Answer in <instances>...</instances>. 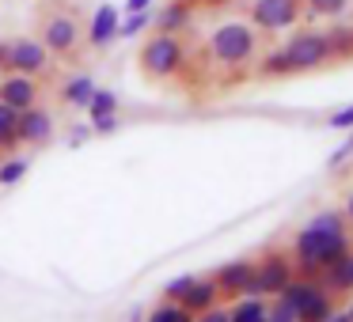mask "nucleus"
Instances as JSON below:
<instances>
[{
	"label": "nucleus",
	"instance_id": "6e6552de",
	"mask_svg": "<svg viewBox=\"0 0 353 322\" xmlns=\"http://www.w3.org/2000/svg\"><path fill=\"white\" fill-rule=\"evenodd\" d=\"M213 281L221 288V299L232 303L239 296H251V281H254V258H232L224 266L213 269Z\"/></svg>",
	"mask_w": 353,
	"mask_h": 322
},
{
	"label": "nucleus",
	"instance_id": "9b49d317",
	"mask_svg": "<svg viewBox=\"0 0 353 322\" xmlns=\"http://www.w3.org/2000/svg\"><path fill=\"white\" fill-rule=\"evenodd\" d=\"M118 23H122V16H118L114 4H99L95 16H92V23H88V31H84V42L92 50H107L110 42L118 39Z\"/></svg>",
	"mask_w": 353,
	"mask_h": 322
},
{
	"label": "nucleus",
	"instance_id": "1a4fd4ad",
	"mask_svg": "<svg viewBox=\"0 0 353 322\" xmlns=\"http://www.w3.org/2000/svg\"><path fill=\"white\" fill-rule=\"evenodd\" d=\"M0 103H8L12 110L34 107L42 103V80L27 72H0Z\"/></svg>",
	"mask_w": 353,
	"mask_h": 322
},
{
	"label": "nucleus",
	"instance_id": "c85d7f7f",
	"mask_svg": "<svg viewBox=\"0 0 353 322\" xmlns=\"http://www.w3.org/2000/svg\"><path fill=\"white\" fill-rule=\"evenodd\" d=\"M327 322H353V319H350V311H345V307H338V311H334V314H330V319H327Z\"/></svg>",
	"mask_w": 353,
	"mask_h": 322
},
{
	"label": "nucleus",
	"instance_id": "39448f33",
	"mask_svg": "<svg viewBox=\"0 0 353 322\" xmlns=\"http://www.w3.org/2000/svg\"><path fill=\"white\" fill-rule=\"evenodd\" d=\"M296 277L289 250H266L254 258V281H251V296H277V292L289 288V281Z\"/></svg>",
	"mask_w": 353,
	"mask_h": 322
},
{
	"label": "nucleus",
	"instance_id": "2eb2a0df",
	"mask_svg": "<svg viewBox=\"0 0 353 322\" xmlns=\"http://www.w3.org/2000/svg\"><path fill=\"white\" fill-rule=\"evenodd\" d=\"M327 34V50H330V65H345L353 61V27L350 23H334Z\"/></svg>",
	"mask_w": 353,
	"mask_h": 322
},
{
	"label": "nucleus",
	"instance_id": "9d476101",
	"mask_svg": "<svg viewBox=\"0 0 353 322\" xmlns=\"http://www.w3.org/2000/svg\"><path fill=\"white\" fill-rule=\"evenodd\" d=\"M54 137V114H50L42 103H34V107L19 110V144H46V140Z\"/></svg>",
	"mask_w": 353,
	"mask_h": 322
},
{
	"label": "nucleus",
	"instance_id": "b1692460",
	"mask_svg": "<svg viewBox=\"0 0 353 322\" xmlns=\"http://www.w3.org/2000/svg\"><path fill=\"white\" fill-rule=\"evenodd\" d=\"M190 284H194V277H190V273H186V277H175L171 284H163L160 296H163V299H175V303H179V299L186 296V288H190Z\"/></svg>",
	"mask_w": 353,
	"mask_h": 322
},
{
	"label": "nucleus",
	"instance_id": "7c9ffc66",
	"mask_svg": "<svg viewBox=\"0 0 353 322\" xmlns=\"http://www.w3.org/2000/svg\"><path fill=\"white\" fill-rule=\"evenodd\" d=\"M345 311H350V319H353V299H350V307H345Z\"/></svg>",
	"mask_w": 353,
	"mask_h": 322
},
{
	"label": "nucleus",
	"instance_id": "a211bd4d",
	"mask_svg": "<svg viewBox=\"0 0 353 322\" xmlns=\"http://www.w3.org/2000/svg\"><path fill=\"white\" fill-rule=\"evenodd\" d=\"M19 148V110L8 103H0V155H8Z\"/></svg>",
	"mask_w": 353,
	"mask_h": 322
},
{
	"label": "nucleus",
	"instance_id": "20e7f679",
	"mask_svg": "<svg viewBox=\"0 0 353 322\" xmlns=\"http://www.w3.org/2000/svg\"><path fill=\"white\" fill-rule=\"evenodd\" d=\"M39 42L50 50L54 57H61V61H72V57L80 54V46H84V27H80V19L72 16V12H46L39 23Z\"/></svg>",
	"mask_w": 353,
	"mask_h": 322
},
{
	"label": "nucleus",
	"instance_id": "f03ea898",
	"mask_svg": "<svg viewBox=\"0 0 353 322\" xmlns=\"http://www.w3.org/2000/svg\"><path fill=\"white\" fill-rule=\"evenodd\" d=\"M137 65L141 76L152 84H168V80L183 76L190 69V42L183 34H168V31H148V39L137 50Z\"/></svg>",
	"mask_w": 353,
	"mask_h": 322
},
{
	"label": "nucleus",
	"instance_id": "bb28decb",
	"mask_svg": "<svg viewBox=\"0 0 353 322\" xmlns=\"http://www.w3.org/2000/svg\"><path fill=\"white\" fill-rule=\"evenodd\" d=\"M145 8H152V0H125L122 4V12H145Z\"/></svg>",
	"mask_w": 353,
	"mask_h": 322
},
{
	"label": "nucleus",
	"instance_id": "c756f323",
	"mask_svg": "<svg viewBox=\"0 0 353 322\" xmlns=\"http://www.w3.org/2000/svg\"><path fill=\"white\" fill-rule=\"evenodd\" d=\"M4 46H8V42H0V72H4Z\"/></svg>",
	"mask_w": 353,
	"mask_h": 322
},
{
	"label": "nucleus",
	"instance_id": "0eeeda50",
	"mask_svg": "<svg viewBox=\"0 0 353 322\" xmlns=\"http://www.w3.org/2000/svg\"><path fill=\"white\" fill-rule=\"evenodd\" d=\"M300 16H304V0H254L251 12H247V19L262 34L289 31V27L300 23Z\"/></svg>",
	"mask_w": 353,
	"mask_h": 322
},
{
	"label": "nucleus",
	"instance_id": "393cba45",
	"mask_svg": "<svg viewBox=\"0 0 353 322\" xmlns=\"http://www.w3.org/2000/svg\"><path fill=\"white\" fill-rule=\"evenodd\" d=\"M330 129H353V107L338 110V114H330Z\"/></svg>",
	"mask_w": 353,
	"mask_h": 322
},
{
	"label": "nucleus",
	"instance_id": "f257e3e1",
	"mask_svg": "<svg viewBox=\"0 0 353 322\" xmlns=\"http://www.w3.org/2000/svg\"><path fill=\"white\" fill-rule=\"evenodd\" d=\"M205 57L216 69H251L262 50V31L251 19H228L205 34Z\"/></svg>",
	"mask_w": 353,
	"mask_h": 322
},
{
	"label": "nucleus",
	"instance_id": "7ed1b4c3",
	"mask_svg": "<svg viewBox=\"0 0 353 322\" xmlns=\"http://www.w3.org/2000/svg\"><path fill=\"white\" fill-rule=\"evenodd\" d=\"M281 57H285V65H289V76L327 69V65H330L327 34L315 31V27H300V31H292L289 42L281 46Z\"/></svg>",
	"mask_w": 353,
	"mask_h": 322
},
{
	"label": "nucleus",
	"instance_id": "412c9836",
	"mask_svg": "<svg viewBox=\"0 0 353 322\" xmlns=\"http://www.w3.org/2000/svg\"><path fill=\"white\" fill-rule=\"evenodd\" d=\"M152 19H156V12H152V8H145V12H130V19H122V23H118V39H137V34L152 31Z\"/></svg>",
	"mask_w": 353,
	"mask_h": 322
},
{
	"label": "nucleus",
	"instance_id": "dca6fc26",
	"mask_svg": "<svg viewBox=\"0 0 353 322\" xmlns=\"http://www.w3.org/2000/svg\"><path fill=\"white\" fill-rule=\"evenodd\" d=\"M338 303H342V299H338V296H330L327 288H319V292H315V296L307 299L304 307H300L296 322H327L330 314L338 311Z\"/></svg>",
	"mask_w": 353,
	"mask_h": 322
},
{
	"label": "nucleus",
	"instance_id": "4be33fe9",
	"mask_svg": "<svg viewBox=\"0 0 353 322\" xmlns=\"http://www.w3.org/2000/svg\"><path fill=\"white\" fill-rule=\"evenodd\" d=\"M88 118H103V114H118V95L114 92H103V87H95V95L88 99Z\"/></svg>",
	"mask_w": 353,
	"mask_h": 322
},
{
	"label": "nucleus",
	"instance_id": "6ab92c4d",
	"mask_svg": "<svg viewBox=\"0 0 353 322\" xmlns=\"http://www.w3.org/2000/svg\"><path fill=\"white\" fill-rule=\"evenodd\" d=\"M350 12V0H304V16L312 19H338Z\"/></svg>",
	"mask_w": 353,
	"mask_h": 322
},
{
	"label": "nucleus",
	"instance_id": "2f4dec72",
	"mask_svg": "<svg viewBox=\"0 0 353 322\" xmlns=\"http://www.w3.org/2000/svg\"><path fill=\"white\" fill-rule=\"evenodd\" d=\"M350 235H353V231H350Z\"/></svg>",
	"mask_w": 353,
	"mask_h": 322
},
{
	"label": "nucleus",
	"instance_id": "a878e982",
	"mask_svg": "<svg viewBox=\"0 0 353 322\" xmlns=\"http://www.w3.org/2000/svg\"><path fill=\"white\" fill-rule=\"evenodd\" d=\"M118 125V114H103V118H92V129L95 133H110Z\"/></svg>",
	"mask_w": 353,
	"mask_h": 322
},
{
	"label": "nucleus",
	"instance_id": "5701e85b",
	"mask_svg": "<svg viewBox=\"0 0 353 322\" xmlns=\"http://www.w3.org/2000/svg\"><path fill=\"white\" fill-rule=\"evenodd\" d=\"M179 314H183V307L175 303V299H156V307L145 314V322H179Z\"/></svg>",
	"mask_w": 353,
	"mask_h": 322
},
{
	"label": "nucleus",
	"instance_id": "ddd939ff",
	"mask_svg": "<svg viewBox=\"0 0 353 322\" xmlns=\"http://www.w3.org/2000/svg\"><path fill=\"white\" fill-rule=\"evenodd\" d=\"M194 0H171L168 8H160L156 12V19H152V27L156 31H168V34H183L186 27L194 23Z\"/></svg>",
	"mask_w": 353,
	"mask_h": 322
},
{
	"label": "nucleus",
	"instance_id": "f3484780",
	"mask_svg": "<svg viewBox=\"0 0 353 322\" xmlns=\"http://www.w3.org/2000/svg\"><path fill=\"white\" fill-rule=\"evenodd\" d=\"M57 95H61L65 107H88V99L95 95V80L88 76V72H77V76L65 80L61 92H57Z\"/></svg>",
	"mask_w": 353,
	"mask_h": 322
},
{
	"label": "nucleus",
	"instance_id": "4468645a",
	"mask_svg": "<svg viewBox=\"0 0 353 322\" xmlns=\"http://www.w3.org/2000/svg\"><path fill=\"white\" fill-rule=\"evenodd\" d=\"M228 322H270L266 296H239L228 303Z\"/></svg>",
	"mask_w": 353,
	"mask_h": 322
},
{
	"label": "nucleus",
	"instance_id": "aec40b11",
	"mask_svg": "<svg viewBox=\"0 0 353 322\" xmlns=\"http://www.w3.org/2000/svg\"><path fill=\"white\" fill-rule=\"evenodd\" d=\"M27 171H31V160H23V155L8 152L4 160H0V186H16V182H23Z\"/></svg>",
	"mask_w": 353,
	"mask_h": 322
},
{
	"label": "nucleus",
	"instance_id": "cd10ccee",
	"mask_svg": "<svg viewBox=\"0 0 353 322\" xmlns=\"http://www.w3.org/2000/svg\"><path fill=\"white\" fill-rule=\"evenodd\" d=\"M342 213H345V220H350V224H353V190H350V193H345V201H342Z\"/></svg>",
	"mask_w": 353,
	"mask_h": 322
},
{
	"label": "nucleus",
	"instance_id": "423d86ee",
	"mask_svg": "<svg viewBox=\"0 0 353 322\" xmlns=\"http://www.w3.org/2000/svg\"><path fill=\"white\" fill-rule=\"evenodd\" d=\"M4 72H27L42 80L54 72V54L39 39H12L4 46Z\"/></svg>",
	"mask_w": 353,
	"mask_h": 322
},
{
	"label": "nucleus",
	"instance_id": "f8f14e48",
	"mask_svg": "<svg viewBox=\"0 0 353 322\" xmlns=\"http://www.w3.org/2000/svg\"><path fill=\"white\" fill-rule=\"evenodd\" d=\"M216 303H224V299H221V288H216L213 273H209V277H194V284L186 288V296L179 299V307H183V311H190L194 319H198V314H205V311H213Z\"/></svg>",
	"mask_w": 353,
	"mask_h": 322
}]
</instances>
